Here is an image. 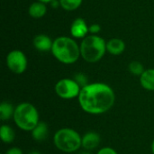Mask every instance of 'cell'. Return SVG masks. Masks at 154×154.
<instances>
[{
	"label": "cell",
	"mask_w": 154,
	"mask_h": 154,
	"mask_svg": "<svg viewBox=\"0 0 154 154\" xmlns=\"http://www.w3.org/2000/svg\"><path fill=\"white\" fill-rule=\"evenodd\" d=\"M53 143L60 152L71 153L82 147V136L74 129L60 128L53 135Z\"/></svg>",
	"instance_id": "5"
},
{
	"label": "cell",
	"mask_w": 154,
	"mask_h": 154,
	"mask_svg": "<svg viewBox=\"0 0 154 154\" xmlns=\"http://www.w3.org/2000/svg\"><path fill=\"white\" fill-rule=\"evenodd\" d=\"M74 79L77 81V83L81 87V88L85 86H87L88 84V78L85 74L83 73H78L76 74V76L74 77Z\"/></svg>",
	"instance_id": "19"
},
{
	"label": "cell",
	"mask_w": 154,
	"mask_h": 154,
	"mask_svg": "<svg viewBox=\"0 0 154 154\" xmlns=\"http://www.w3.org/2000/svg\"><path fill=\"white\" fill-rule=\"evenodd\" d=\"M125 50V42L120 38H112L106 42V51L114 56L122 54Z\"/></svg>",
	"instance_id": "11"
},
{
	"label": "cell",
	"mask_w": 154,
	"mask_h": 154,
	"mask_svg": "<svg viewBox=\"0 0 154 154\" xmlns=\"http://www.w3.org/2000/svg\"><path fill=\"white\" fill-rule=\"evenodd\" d=\"M5 63L8 69L14 74H23L28 66L26 55L20 50H13L8 52L5 59Z\"/></svg>",
	"instance_id": "7"
},
{
	"label": "cell",
	"mask_w": 154,
	"mask_h": 154,
	"mask_svg": "<svg viewBox=\"0 0 154 154\" xmlns=\"http://www.w3.org/2000/svg\"><path fill=\"white\" fill-rule=\"evenodd\" d=\"M69 32L72 38L82 40L89 34V25L85 19L78 17L72 22Z\"/></svg>",
	"instance_id": "8"
},
{
	"label": "cell",
	"mask_w": 154,
	"mask_h": 154,
	"mask_svg": "<svg viewBox=\"0 0 154 154\" xmlns=\"http://www.w3.org/2000/svg\"><path fill=\"white\" fill-rule=\"evenodd\" d=\"M151 150H152V154H154V140L152 141V145H151Z\"/></svg>",
	"instance_id": "24"
},
{
	"label": "cell",
	"mask_w": 154,
	"mask_h": 154,
	"mask_svg": "<svg viewBox=\"0 0 154 154\" xmlns=\"http://www.w3.org/2000/svg\"><path fill=\"white\" fill-rule=\"evenodd\" d=\"M140 84L147 91H154V69H147L140 77Z\"/></svg>",
	"instance_id": "14"
},
{
	"label": "cell",
	"mask_w": 154,
	"mask_h": 154,
	"mask_svg": "<svg viewBox=\"0 0 154 154\" xmlns=\"http://www.w3.org/2000/svg\"><path fill=\"white\" fill-rule=\"evenodd\" d=\"M28 154H42V153H41V152H39L34 151V152H31L30 153H28Z\"/></svg>",
	"instance_id": "25"
},
{
	"label": "cell",
	"mask_w": 154,
	"mask_h": 154,
	"mask_svg": "<svg viewBox=\"0 0 154 154\" xmlns=\"http://www.w3.org/2000/svg\"><path fill=\"white\" fill-rule=\"evenodd\" d=\"M60 6L66 11H75L79 8L83 0H59Z\"/></svg>",
	"instance_id": "17"
},
{
	"label": "cell",
	"mask_w": 154,
	"mask_h": 154,
	"mask_svg": "<svg viewBox=\"0 0 154 154\" xmlns=\"http://www.w3.org/2000/svg\"><path fill=\"white\" fill-rule=\"evenodd\" d=\"M51 52L59 62L66 65L76 63L81 57L79 44L74 38L69 36H60L54 39Z\"/></svg>",
	"instance_id": "2"
},
{
	"label": "cell",
	"mask_w": 154,
	"mask_h": 154,
	"mask_svg": "<svg viewBox=\"0 0 154 154\" xmlns=\"http://www.w3.org/2000/svg\"><path fill=\"white\" fill-rule=\"evenodd\" d=\"M38 1H40V2H42V3H44V4H51L52 1H54V0H38Z\"/></svg>",
	"instance_id": "23"
},
{
	"label": "cell",
	"mask_w": 154,
	"mask_h": 154,
	"mask_svg": "<svg viewBox=\"0 0 154 154\" xmlns=\"http://www.w3.org/2000/svg\"><path fill=\"white\" fill-rule=\"evenodd\" d=\"M53 40L47 34H38L32 40L33 47L41 52H48L51 51Z\"/></svg>",
	"instance_id": "9"
},
{
	"label": "cell",
	"mask_w": 154,
	"mask_h": 154,
	"mask_svg": "<svg viewBox=\"0 0 154 154\" xmlns=\"http://www.w3.org/2000/svg\"><path fill=\"white\" fill-rule=\"evenodd\" d=\"M0 137L4 143L10 144L14 141L15 138L14 130L7 125H3L0 127Z\"/></svg>",
	"instance_id": "15"
},
{
	"label": "cell",
	"mask_w": 154,
	"mask_h": 154,
	"mask_svg": "<svg viewBox=\"0 0 154 154\" xmlns=\"http://www.w3.org/2000/svg\"><path fill=\"white\" fill-rule=\"evenodd\" d=\"M5 154H23V152L22 149H20L19 147H12L8 149Z\"/></svg>",
	"instance_id": "22"
},
{
	"label": "cell",
	"mask_w": 154,
	"mask_h": 154,
	"mask_svg": "<svg viewBox=\"0 0 154 154\" xmlns=\"http://www.w3.org/2000/svg\"><path fill=\"white\" fill-rule=\"evenodd\" d=\"M78 100L85 113L97 116L108 112L114 106L116 93L106 83H88L81 88Z\"/></svg>",
	"instance_id": "1"
},
{
	"label": "cell",
	"mask_w": 154,
	"mask_h": 154,
	"mask_svg": "<svg viewBox=\"0 0 154 154\" xmlns=\"http://www.w3.org/2000/svg\"><path fill=\"white\" fill-rule=\"evenodd\" d=\"M13 119L19 129L25 132H32L39 124L40 116L37 108L32 103L23 102L15 106Z\"/></svg>",
	"instance_id": "4"
},
{
	"label": "cell",
	"mask_w": 154,
	"mask_h": 154,
	"mask_svg": "<svg viewBox=\"0 0 154 154\" xmlns=\"http://www.w3.org/2000/svg\"><path fill=\"white\" fill-rule=\"evenodd\" d=\"M15 106L7 101H4L0 105V119L2 121H7L10 118H13L14 114Z\"/></svg>",
	"instance_id": "16"
},
{
	"label": "cell",
	"mask_w": 154,
	"mask_h": 154,
	"mask_svg": "<svg viewBox=\"0 0 154 154\" xmlns=\"http://www.w3.org/2000/svg\"><path fill=\"white\" fill-rule=\"evenodd\" d=\"M81 90V87L77 83L74 79H60L54 87V91L56 95L65 100L78 98Z\"/></svg>",
	"instance_id": "6"
},
{
	"label": "cell",
	"mask_w": 154,
	"mask_h": 154,
	"mask_svg": "<svg viewBox=\"0 0 154 154\" xmlns=\"http://www.w3.org/2000/svg\"><path fill=\"white\" fill-rule=\"evenodd\" d=\"M101 143L100 135L96 132H88L82 136V148L85 151H92L97 149Z\"/></svg>",
	"instance_id": "10"
},
{
	"label": "cell",
	"mask_w": 154,
	"mask_h": 154,
	"mask_svg": "<svg viewBox=\"0 0 154 154\" xmlns=\"http://www.w3.org/2000/svg\"><path fill=\"white\" fill-rule=\"evenodd\" d=\"M1 154H5V153H1Z\"/></svg>",
	"instance_id": "27"
},
{
	"label": "cell",
	"mask_w": 154,
	"mask_h": 154,
	"mask_svg": "<svg viewBox=\"0 0 154 154\" xmlns=\"http://www.w3.org/2000/svg\"><path fill=\"white\" fill-rule=\"evenodd\" d=\"M128 70L134 76L141 77V75L144 72L145 69H144V67H143L142 62H140L138 60H133L128 65Z\"/></svg>",
	"instance_id": "18"
},
{
	"label": "cell",
	"mask_w": 154,
	"mask_h": 154,
	"mask_svg": "<svg viewBox=\"0 0 154 154\" xmlns=\"http://www.w3.org/2000/svg\"><path fill=\"white\" fill-rule=\"evenodd\" d=\"M80 154H92L89 151H85V152H81Z\"/></svg>",
	"instance_id": "26"
},
{
	"label": "cell",
	"mask_w": 154,
	"mask_h": 154,
	"mask_svg": "<svg viewBox=\"0 0 154 154\" xmlns=\"http://www.w3.org/2000/svg\"><path fill=\"white\" fill-rule=\"evenodd\" d=\"M101 31V25L98 23H92L89 25V34L98 35Z\"/></svg>",
	"instance_id": "20"
},
{
	"label": "cell",
	"mask_w": 154,
	"mask_h": 154,
	"mask_svg": "<svg viewBox=\"0 0 154 154\" xmlns=\"http://www.w3.org/2000/svg\"><path fill=\"white\" fill-rule=\"evenodd\" d=\"M79 47L80 56L88 63L98 62L106 52V42L99 35L88 34L82 39Z\"/></svg>",
	"instance_id": "3"
},
{
	"label": "cell",
	"mask_w": 154,
	"mask_h": 154,
	"mask_svg": "<svg viewBox=\"0 0 154 154\" xmlns=\"http://www.w3.org/2000/svg\"><path fill=\"white\" fill-rule=\"evenodd\" d=\"M32 137L36 142H43L48 138L49 126L44 122H39V124L32 130Z\"/></svg>",
	"instance_id": "12"
},
{
	"label": "cell",
	"mask_w": 154,
	"mask_h": 154,
	"mask_svg": "<svg viewBox=\"0 0 154 154\" xmlns=\"http://www.w3.org/2000/svg\"><path fill=\"white\" fill-rule=\"evenodd\" d=\"M97 154H118L117 152L112 147H103L101 148Z\"/></svg>",
	"instance_id": "21"
},
{
	"label": "cell",
	"mask_w": 154,
	"mask_h": 154,
	"mask_svg": "<svg viewBox=\"0 0 154 154\" xmlns=\"http://www.w3.org/2000/svg\"><path fill=\"white\" fill-rule=\"evenodd\" d=\"M28 14L32 18H34V19H40L43 17L47 14L46 4L40 2L38 0L32 3L28 8Z\"/></svg>",
	"instance_id": "13"
}]
</instances>
